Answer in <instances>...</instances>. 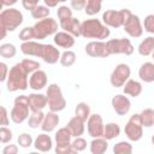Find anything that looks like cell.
<instances>
[{"label": "cell", "instance_id": "49", "mask_svg": "<svg viewBox=\"0 0 154 154\" xmlns=\"http://www.w3.org/2000/svg\"><path fill=\"white\" fill-rule=\"evenodd\" d=\"M18 153V147L16 144H7L2 149V154H17Z\"/></svg>", "mask_w": 154, "mask_h": 154}, {"label": "cell", "instance_id": "33", "mask_svg": "<svg viewBox=\"0 0 154 154\" xmlns=\"http://www.w3.org/2000/svg\"><path fill=\"white\" fill-rule=\"evenodd\" d=\"M141 120H142V124L143 126L146 128H150L154 125V109L152 108H144L141 113Z\"/></svg>", "mask_w": 154, "mask_h": 154}, {"label": "cell", "instance_id": "17", "mask_svg": "<svg viewBox=\"0 0 154 154\" xmlns=\"http://www.w3.org/2000/svg\"><path fill=\"white\" fill-rule=\"evenodd\" d=\"M53 41L60 48H71L75 45V36L67 31H58L54 34Z\"/></svg>", "mask_w": 154, "mask_h": 154}, {"label": "cell", "instance_id": "6", "mask_svg": "<svg viewBox=\"0 0 154 154\" xmlns=\"http://www.w3.org/2000/svg\"><path fill=\"white\" fill-rule=\"evenodd\" d=\"M131 16V11L128 8H122L119 11L108 10L102 13V22L111 28H120L125 24L128 18Z\"/></svg>", "mask_w": 154, "mask_h": 154}, {"label": "cell", "instance_id": "9", "mask_svg": "<svg viewBox=\"0 0 154 154\" xmlns=\"http://www.w3.org/2000/svg\"><path fill=\"white\" fill-rule=\"evenodd\" d=\"M130 75H131V70H130L129 65H126L124 63L118 64L114 67V70L112 71V73H111L109 82L114 88H120L130 78Z\"/></svg>", "mask_w": 154, "mask_h": 154}, {"label": "cell", "instance_id": "3", "mask_svg": "<svg viewBox=\"0 0 154 154\" xmlns=\"http://www.w3.org/2000/svg\"><path fill=\"white\" fill-rule=\"evenodd\" d=\"M29 99L28 95H19L14 99L13 108L11 109L10 117L14 124H22L29 118Z\"/></svg>", "mask_w": 154, "mask_h": 154}, {"label": "cell", "instance_id": "39", "mask_svg": "<svg viewBox=\"0 0 154 154\" xmlns=\"http://www.w3.org/2000/svg\"><path fill=\"white\" fill-rule=\"evenodd\" d=\"M57 14H58V18H59V23L60 22H64L66 19H70L72 17V11L70 7L67 6H60L58 7V11H57Z\"/></svg>", "mask_w": 154, "mask_h": 154}, {"label": "cell", "instance_id": "12", "mask_svg": "<svg viewBox=\"0 0 154 154\" xmlns=\"http://www.w3.org/2000/svg\"><path fill=\"white\" fill-rule=\"evenodd\" d=\"M85 53L93 58H107L111 55L107 43L103 41H91L85 46Z\"/></svg>", "mask_w": 154, "mask_h": 154}, {"label": "cell", "instance_id": "22", "mask_svg": "<svg viewBox=\"0 0 154 154\" xmlns=\"http://www.w3.org/2000/svg\"><path fill=\"white\" fill-rule=\"evenodd\" d=\"M43 43H38L35 41H26L20 45V52L25 55L30 57H40L41 55V49H42Z\"/></svg>", "mask_w": 154, "mask_h": 154}, {"label": "cell", "instance_id": "41", "mask_svg": "<svg viewBox=\"0 0 154 154\" xmlns=\"http://www.w3.org/2000/svg\"><path fill=\"white\" fill-rule=\"evenodd\" d=\"M32 38H35L32 26H26V28L22 29V31L19 32V40H20V41H23V42L31 41Z\"/></svg>", "mask_w": 154, "mask_h": 154}, {"label": "cell", "instance_id": "1", "mask_svg": "<svg viewBox=\"0 0 154 154\" xmlns=\"http://www.w3.org/2000/svg\"><path fill=\"white\" fill-rule=\"evenodd\" d=\"M28 75L29 72L25 70V67L22 65V63H17L14 64L10 71H8V76H7V90L8 91H17V90H25L29 85V81H28Z\"/></svg>", "mask_w": 154, "mask_h": 154}, {"label": "cell", "instance_id": "36", "mask_svg": "<svg viewBox=\"0 0 154 154\" xmlns=\"http://www.w3.org/2000/svg\"><path fill=\"white\" fill-rule=\"evenodd\" d=\"M17 49L12 43H2L0 46V55L5 59H11L16 55Z\"/></svg>", "mask_w": 154, "mask_h": 154}, {"label": "cell", "instance_id": "42", "mask_svg": "<svg viewBox=\"0 0 154 154\" xmlns=\"http://www.w3.org/2000/svg\"><path fill=\"white\" fill-rule=\"evenodd\" d=\"M71 144H72V148L75 149L76 153H77V152H83V150L87 148V141H85L84 138H82L81 136H79V137H76V138L71 142Z\"/></svg>", "mask_w": 154, "mask_h": 154}, {"label": "cell", "instance_id": "24", "mask_svg": "<svg viewBox=\"0 0 154 154\" xmlns=\"http://www.w3.org/2000/svg\"><path fill=\"white\" fill-rule=\"evenodd\" d=\"M138 77L144 83L154 82V63H150V61L143 63L138 70Z\"/></svg>", "mask_w": 154, "mask_h": 154}, {"label": "cell", "instance_id": "43", "mask_svg": "<svg viewBox=\"0 0 154 154\" xmlns=\"http://www.w3.org/2000/svg\"><path fill=\"white\" fill-rule=\"evenodd\" d=\"M12 131L8 129V128H6V126H1L0 128V141H1V143H8L11 140H12Z\"/></svg>", "mask_w": 154, "mask_h": 154}, {"label": "cell", "instance_id": "7", "mask_svg": "<svg viewBox=\"0 0 154 154\" xmlns=\"http://www.w3.org/2000/svg\"><path fill=\"white\" fill-rule=\"evenodd\" d=\"M34 29V36L37 40H45L46 37L54 35L58 32V23L55 19L47 17L43 19H40L35 25L32 26Z\"/></svg>", "mask_w": 154, "mask_h": 154}, {"label": "cell", "instance_id": "4", "mask_svg": "<svg viewBox=\"0 0 154 154\" xmlns=\"http://www.w3.org/2000/svg\"><path fill=\"white\" fill-rule=\"evenodd\" d=\"M46 96H47V106L49 111L58 113L66 107V100L64 99L61 89L58 84L55 83L49 84L46 91Z\"/></svg>", "mask_w": 154, "mask_h": 154}, {"label": "cell", "instance_id": "16", "mask_svg": "<svg viewBox=\"0 0 154 154\" xmlns=\"http://www.w3.org/2000/svg\"><path fill=\"white\" fill-rule=\"evenodd\" d=\"M47 85V73L42 70H36L30 75L29 78V88L32 90H41Z\"/></svg>", "mask_w": 154, "mask_h": 154}, {"label": "cell", "instance_id": "27", "mask_svg": "<svg viewBox=\"0 0 154 154\" xmlns=\"http://www.w3.org/2000/svg\"><path fill=\"white\" fill-rule=\"evenodd\" d=\"M137 51L143 57L150 55L154 52V37L153 36H148L143 41H141V43L138 45Z\"/></svg>", "mask_w": 154, "mask_h": 154}, {"label": "cell", "instance_id": "37", "mask_svg": "<svg viewBox=\"0 0 154 154\" xmlns=\"http://www.w3.org/2000/svg\"><path fill=\"white\" fill-rule=\"evenodd\" d=\"M132 152V146L126 141H120L113 146L114 154H130Z\"/></svg>", "mask_w": 154, "mask_h": 154}, {"label": "cell", "instance_id": "25", "mask_svg": "<svg viewBox=\"0 0 154 154\" xmlns=\"http://www.w3.org/2000/svg\"><path fill=\"white\" fill-rule=\"evenodd\" d=\"M123 91H124L125 95H129V96H132V97H137L142 93V84L138 81L129 78L126 81V83L123 85Z\"/></svg>", "mask_w": 154, "mask_h": 154}, {"label": "cell", "instance_id": "34", "mask_svg": "<svg viewBox=\"0 0 154 154\" xmlns=\"http://www.w3.org/2000/svg\"><path fill=\"white\" fill-rule=\"evenodd\" d=\"M51 13V10L48 6L46 5H37L32 11H31V17L34 19H43V18H47Z\"/></svg>", "mask_w": 154, "mask_h": 154}, {"label": "cell", "instance_id": "38", "mask_svg": "<svg viewBox=\"0 0 154 154\" xmlns=\"http://www.w3.org/2000/svg\"><path fill=\"white\" fill-rule=\"evenodd\" d=\"M20 63H22V65L25 67V70H26L29 73H32V72H35L36 70H38V69L41 67L38 61H35V60H32V59H28V58L23 59Z\"/></svg>", "mask_w": 154, "mask_h": 154}, {"label": "cell", "instance_id": "26", "mask_svg": "<svg viewBox=\"0 0 154 154\" xmlns=\"http://www.w3.org/2000/svg\"><path fill=\"white\" fill-rule=\"evenodd\" d=\"M108 148V140L105 137H95L90 142V152L93 154H103Z\"/></svg>", "mask_w": 154, "mask_h": 154}, {"label": "cell", "instance_id": "45", "mask_svg": "<svg viewBox=\"0 0 154 154\" xmlns=\"http://www.w3.org/2000/svg\"><path fill=\"white\" fill-rule=\"evenodd\" d=\"M55 153L57 154H71L76 153L75 149L72 148V144H64V146H55Z\"/></svg>", "mask_w": 154, "mask_h": 154}, {"label": "cell", "instance_id": "2", "mask_svg": "<svg viewBox=\"0 0 154 154\" xmlns=\"http://www.w3.org/2000/svg\"><path fill=\"white\" fill-rule=\"evenodd\" d=\"M109 34L111 31L108 26L99 19L91 18L81 23V36L85 38H96L101 41L103 38H107Z\"/></svg>", "mask_w": 154, "mask_h": 154}, {"label": "cell", "instance_id": "30", "mask_svg": "<svg viewBox=\"0 0 154 154\" xmlns=\"http://www.w3.org/2000/svg\"><path fill=\"white\" fill-rule=\"evenodd\" d=\"M45 113L42 111H36V112H32L31 116H29L28 118V125L31 128V129H36L38 126L42 125V122L45 119Z\"/></svg>", "mask_w": 154, "mask_h": 154}, {"label": "cell", "instance_id": "18", "mask_svg": "<svg viewBox=\"0 0 154 154\" xmlns=\"http://www.w3.org/2000/svg\"><path fill=\"white\" fill-rule=\"evenodd\" d=\"M29 99V105H30V111L31 112H36V111H42L46 106H47V96L43 94H29L28 95Z\"/></svg>", "mask_w": 154, "mask_h": 154}, {"label": "cell", "instance_id": "10", "mask_svg": "<svg viewBox=\"0 0 154 154\" xmlns=\"http://www.w3.org/2000/svg\"><path fill=\"white\" fill-rule=\"evenodd\" d=\"M111 54H125L131 55L134 53V46L129 38H113L106 42Z\"/></svg>", "mask_w": 154, "mask_h": 154}, {"label": "cell", "instance_id": "32", "mask_svg": "<svg viewBox=\"0 0 154 154\" xmlns=\"http://www.w3.org/2000/svg\"><path fill=\"white\" fill-rule=\"evenodd\" d=\"M75 114L77 117H79L81 119H83L84 122H87L88 118L90 117V107H89V105L85 103V102L77 103V106L75 108Z\"/></svg>", "mask_w": 154, "mask_h": 154}, {"label": "cell", "instance_id": "11", "mask_svg": "<svg viewBox=\"0 0 154 154\" xmlns=\"http://www.w3.org/2000/svg\"><path fill=\"white\" fill-rule=\"evenodd\" d=\"M103 129L105 124L102 120V117L99 113L90 114V117L87 120V130L88 134L95 138V137H102L103 136Z\"/></svg>", "mask_w": 154, "mask_h": 154}, {"label": "cell", "instance_id": "5", "mask_svg": "<svg viewBox=\"0 0 154 154\" xmlns=\"http://www.w3.org/2000/svg\"><path fill=\"white\" fill-rule=\"evenodd\" d=\"M23 23V14L19 10L8 7L2 10L0 13V26L5 28L7 31L16 30Z\"/></svg>", "mask_w": 154, "mask_h": 154}, {"label": "cell", "instance_id": "13", "mask_svg": "<svg viewBox=\"0 0 154 154\" xmlns=\"http://www.w3.org/2000/svg\"><path fill=\"white\" fill-rule=\"evenodd\" d=\"M124 28V31L131 36V37H141L142 34H143V26L141 24V20H140V17L131 13V16L128 18V20L125 22V24L123 25Z\"/></svg>", "mask_w": 154, "mask_h": 154}, {"label": "cell", "instance_id": "8", "mask_svg": "<svg viewBox=\"0 0 154 154\" xmlns=\"http://www.w3.org/2000/svg\"><path fill=\"white\" fill-rule=\"evenodd\" d=\"M124 132H125L128 140H130L132 142H137L142 138L143 124H142L140 113H135L129 118V120L124 128Z\"/></svg>", "mask_w": 154, "mask_h": 154}, {"label": "cell", "instance_id": "31", "mask_svg": "<svg viewBox=\"0 0 154 154\" xmlns=\"http://www.w3.org/2000/svg\"><path fill=\"white\" fill-rule=\"evenodd\" d=\"M102 0H87V5L84 8V12L87 16H95L101 11Z\"/></svg>", "mask_w": 154, "mask_h": 154}, {"label": "cell", "instance_id": "15", "mask_svg": "<svg viewBox=\"0 0 154 154\" xmlns=\"http://www.w3.org/2000/svg\"><path fill=\"white\" fill-rule=\"evenodd\" d=\"M60 52L57 47H54L53 45H42V49H41V55L40 58H42V60L49 65H53L55 63H58V60H60Z\"/></svg>", "mask_w": 154, "mask_h": 154}, {"label": "cell", "instance_id": "50", "mask_svg": "<svg viewBox=\"0 0 154 154\" xmlns=\"http://www.w3.org/2000/svg\"><path fill=\"white\" fill-rule=\"evenodd\" d=\"M8 122H10V119H8L7 109H6V107L1 106V125L6 126V125H8Z\"/></svg>", "mask_w": 154, "mask_h": 154}, {"label": "cell", "instance_id": "51", "mask_svg": "<svg viewBox=\"0 0 154 154\" xmlns=\"http://www.w3.org/2000/svg\"><path fill=\"white\" fill-rule=\"evenodd\" d=\"M65 1H67V0H43L45 5L48 6L49 8H51V7H55L58 4H60V2H65Z\"/></svg>", "mask_w": 154, "mask_h": 154}, {"label": "cell", "instance_id": "47", "mask_svg": "<svg viewBox=\"0 0 154 154\" xmlns=\"http://www.w3.org/2000/svg\"><path fill=\"white\" fill-rule=\"evenodd\" d=\"M38 1L40 0H22V5H23V7L25 10H28V11L31 12L38 5Z\"/></svg>", "mask_w": 154, "mask_h": 154}, {"label": "cell", "instance_id": "20", "mask_svg": "<svg viewBox=\"0 0 154 154\" xmlns=\"http://www.w3.org/2000/svg\"><path fill=\"white\" fill-rule=\"evenodd\" d=\"M60 28L64 30V31H67L70 32L71 35H73L75 37H78L81 36V22L75 18V17H71L70 19H66L64 22H60Z\"/></svg>", "mask_w": 154, "mask_h": 154}, {"label": "cell", "instance_id": "28", "mask_svg": "<svg viewBox=\"0 0 154 154\" xmlns=\"http://www.w3.org/2000/svg\"><path fill=\"white\" fill-rule=\"evenodd\" d=\"M71 137H72V135H71L70 130L66 126L59 129L55 134V146L70 144L71 143Z\"/></svg>", "mask_w": 154, "mask_h": 154}, {"label": "cell", "instance_id": "53", "mask_svg": "<svg viewBox=\"0 0 154 154\" xmlns=\"http://www.w3.org/2000/svg\"><path fill=\"white\" fill-rule=\"evenodd\" d=\"M152 143H153V144H154V135H153V136H152Z\"/></svg>", "mask_w": 154, "mask_h": 154}, {"label": "cell", "instance_id": "29", "mask_svg": "<svg viewBox=\"0 0 154 154\" xmlns=\"http://www.w3.org/2000/svg\"><path fill=\"white\" fill-rule=\"evenodd\" d=\"M120 135V126L117 123H108L105 125L103 129V136L106 140H113Z\"/></svg>", "mask_w": 154, "mask_h": 154}, {"label": "cell", "instance_id": "19", "mask_svg": "<svg viewBox=\"0 0 154 154\" xmlns=\"http://www.w3.org/2000/svg\"><path fill=\"white\" fill-rule=\"evenodd\" d=\"M84 123L85 122L83 119H81L79 117L75 116L69 120V123L66 124V128L70 130V132H71V135L73 137H79V136H82L84 134V130H85Z\"/></svg>", "mask_w": 154, "mask_h": 154}, {"label": "cell", "instance_id": "21", "mask_svg": "<svg viewBox=\"0 0 154 154\" xmlns=\"http://www.w3.org/2000/svg\"><path fill=\"white\" fill-rule=\"evenodd\" d=\"M60 119H59V116L57 114V112H52L49 111L46 116H45V119L42 122V125H41V129L43 132H52L59 124Z\"/></svg>", "mask_w": 154, "mask_h": 154}, {"label": "cell", "instance_id": "35", "mask_svg": "<svg viewBox=\"0 0 154 154\" xmlns=\"http://www.w3.org/2000/svg\"><path fill=\"white\" fill-rule=\"evenodd\" d=\"M59 61H60V64H61L63 66L70 67V66H72V65L76 63V53L67 49V51H65V52L61 53Z\"/></svg>", "mask_w": 154, "mask_h": 154}, {"label": "cell", "instance_id": "14", "mask_svg": "<svg viewBox=\"0 0 154 154\" xmlns=\"http://www.w3.org/2000/svg\"><path fill=\"white\" fill-rule=\"evenodd\" d=\"M111 103H112V107L114 109V112L118 114V116H125L129 113L130 108H131V102L129 100L128 96L125 95H114L111 100Z\"/></svg>", "mask_w": 154, "mask_h": 154}, {"label": "cell", "instance_id": "46", "mask_svg": "<svg viewBox=\"0 0 154 154\" xmlns=\"http://www.w3.org/2000/svg\"><path fill=\"white\" fill-rule=\"evenodd\" d=\"M85 5H87V0H71V7L75 11L84 10Z\"/></svg>", "mask_w": 154, "mask_h": 154}, {"label": "cell", "instance_id": "48", "mask_svg": "<svg viewBox=\"0 0 154 154\" xmlns=\"http://www.w3.org/2000/svg\"><path fill=\"white\" fill-rule=\"evenodd\" d=\"M0 70H1V75H0V81L4 82L7 79V76H8V67L5 63H0Z\"/></svg>", "mask_w": 154, "mask_h": 154}, {"label": "cell", "instance_id": "52", "mask_svg": "<svg viewBox=\"0 0 154 154\" xmlns=\"http://www.w3.org/2000/svg\"><path fill=\"white\" fill-rule=\"evenodd\" d=\"M18 0H0L1 2V6H7V7H11L13 6Z\"/></svg>", "mask_w": 154, "mask_h": 154}, {"label": "cell", "instance_id": "23", "mask_svg": "<svg viewBox=\"0 0 154 154\" xmlns=\"http://www.w3.org/2000/svg\"><path fill=\"white\" fill-rule=\"evenodd\" d=\"M52 144H53V141L49 135L47 134H40L35 140H34V147L35 149L40 150V152H49L52 149Z\"/></svg>", "mask_w": 154, "mask_h": 154}, {"label": "cell", "instance_id": "40", "mask_svg": "<svg viewBox=\"0 0 154 154\" xmlns=\"http://www.w3.org/2000/svg\"><path fill=\"white\" fill-rule=\"evenodd\" d=\"M18 144L22 148H29L30 146L34 144V140H32L31 135H29L26 132H23L18 136Z\"/></svg>", "mask_w": 154, "mask_h": 154}, {"label": "cell", "instance_id": "44", "mask_svg": "<svg viewBox=\"0 0 154 154\" xmlns=\"http://www.w3.org/2000/svg\"><path fill=\"white\" fill-rule=\"evenodd\" d=\"M143 28L149 34H154V14H148L144 18L143 22Z\"/></svg>", "mask_w": 154, "mask_h": 154}, {"label": "cell", "instance_id": "54", "mask_svg": "<svg viewBox=\"0 0 154 154\" xmlns=\"http://www.w3.org/2000/svg\"><path fill=\"white\" fill-rule=\"evenodd\" d=\"M152 57H153V60H154V52L152 53Z\"/></svg>", "mask_w": 154, "mask_h": 154}]
</instances>
